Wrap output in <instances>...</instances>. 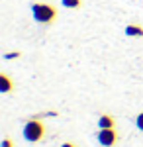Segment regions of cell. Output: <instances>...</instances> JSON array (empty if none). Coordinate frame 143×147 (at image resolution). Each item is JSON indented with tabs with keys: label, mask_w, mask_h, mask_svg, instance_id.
Wrapping results in <instances>:
<instances>
[{
	"label": "cell",
	"mask_w": 143,
	"mask_h": 147,
	"mask_svg": "<svg viewBox=\"0 0 143 147\" xmlns=\"http://www.w3.org/2000/svg\"><path fill=\"white\" fill-rule=\"evenodd\" d=\"M96 125H98V129H108V127H114L116 125V120H114V116H110V114H102L98 118V122H96Z\"/></svg>",
	"instance_id": "cell-5"
},
{
	"label": "cell",
	"mask_w": 143,
	"mask_h": 147,
	"mask_svg": "<svg viewBox=\"0 0 143 147\" xmlns=\"http://www.w3.org/2000/svg\"><path fill=\"white\" fill-rule=\"evenodd\" d=\"M63 8H69V10H77L82 6V0H61Z\"/></svg>",
	"instance_id": "cell-7"
},
{
	"label": "cell",
	"mask_w": 143,
	"mask_h": 147,
	"mask_svg": "<svg viewBox=\"0 0 143 147\" xmlns=\"http://www.w3.org/2000/svg\"><path fill=\"white\" fill-rule=\"evenodd\" d=\"M61 147H77V145H75V143H71V141H65Z\"/></svg>",
	"instance_id": "cell-11"
},
{
	"label": "cell",
	"mask_w": 143,
	"mask_h": 147,
	"mask_svg": "<svg viewBox=\"0 0 143 147\" xmlns=\"http://www.w3.org/2000/svg\"><path fill=\"white\" fill-rule=\"evenodd\" d=\"M0 147H16V145H14V141H12L10 137H4L2 143H0Z\"/></svg>",
	"instance_id": "cell-10"
},
{
	"label": "cell",
	"mask_w": 143,
	"mask_h": 147,
	"mask_svg": "<svg viewBox=\"0 0 143 147\" xmlns=\"http://www.w3.org/2000/svg\"><path fill=\"white\" fill-rule=\"evenodd\" d=\"M14 90V80L10 79L8 73H0V92L2 94H10Z\"/></svg>",
	"instance_id": "cell-4"
},
{
	"label": "cell",
	"mask_w": 143,
	"mask_h": 147,
	"mask_svg": "<svg viewBox=\"0 0 143 147\" xmlns=\"http://www.w3.org/2000/svg\"><path fill=\"white\" fill-rule=\"evenodd\" d=\"M45 131H47V129H45V124L41 120H37V118L28 120V122L24 124V129H22L26 141H30V143H39L45 137Z\"/></svg>",
	"instance_id": "cell-2"
},
{
	"label": "cell",
	"mask_w": 143,
	"mask_h": 147,
	"mask_svg": "<svg viewBox=\"0 0 143 147\" xmlns=\"http://www.w3.org/2000/svg\"><path fill=\"white\" fill-rule=\"evenodd\" d=\"M20 57H22L20 51H10V53H6V55H4V59H6V61H12V59H20Z\"/></svg>",
	"instance_id": "cell-8"
},
{
	"label": "cell",
	"mask_w": 143,
	"mask_h": 147,
	"mask_svg": "<svg viewBox=\"0 0 143 147\" xmlns=\"http://www.w3.org/2000/svg\"><path fill=\"white\" fill-rule=\"evenodd\" d=\"M123 32H125L127 37H143V26H139V24H127Z\"/></svg>",
	"instance_id": "cell-6"
},
{
	"label": "cell",
	"mask_w": 143,
	"mask_h": 147,
	"mask_svg": "<svg viewBox=\"0 0 143 147\" xmlns=\"http://www.w3.org/2000/svg\"><path fill=\"white\" fill-rule=\"evenodd\" d=\"M32 16L33 20L41 26H51L57 20V8L47 2H33L32 4Z\"/></svg>",
	"instance_id": "cell-1"
},
{
	"label": "cell",
	"mask_w": 143,
	"mask_h": 147,
	"mask_svg": "<svg viewBox=\"0 0 143 147\" xmlns=\"http://www.w3.org/2000/svg\"><path fill=\"white\" fill-rule=\"evenodd\" d=\"M96 139L102 147H114L118 143V131L114 127H108V129H98L96 134Z\"/></svg>",
	"instance_id": "cell-3"
},
{
	"label": "cell",
	"mask_w": 143,
	"mask_h": 147,
	"mask_svg": "<svg viewBox=\"0 0 143 147\" xmlns=\"http://www.w3.org/2000/svg\"><path fill=\"white\" fill-rule=\"evenodd\" d=\"M135 125H137L139 131H143V112L137 114V118H135Z\"/></svg>",
	"instance_id": "cell-9"
}]
</instances>
